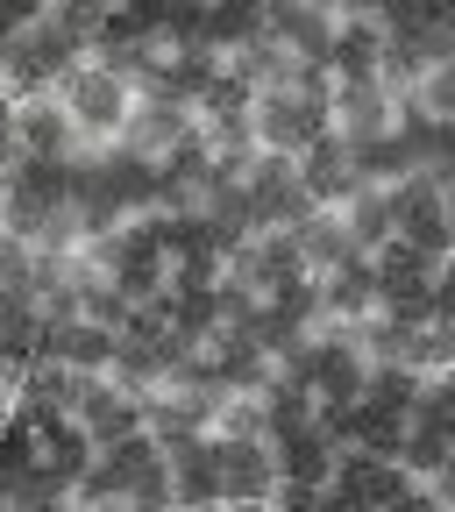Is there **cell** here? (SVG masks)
Returning <instances> with one entry per match:
<instances>
[{
  "instance_id": "6da1fadb",
  "label": "cell",
  "mask_w": 455,
  "mask_h": 512,
  "mask_svg": "<svg viewBox=\"0 0 455 512\" xmlns=\"http://www.w3.org/2000/svg\"><path fill=\"white\" fill-rule=\"evenodd\" d=\"M50 93H57L64 114H72V128H79V143H86V150H114L128 107H136V93H128L121 79H107L100 64H79V72H64Z\"/></svg>"
},
{
  "instance_id": "7a4b0ae2",
  "label": "cell",
  "mask_w": 455,
  "mask_h": 512,
  "mask_svg": "<svg viewBox=\"0 0 455 512\" xmlns=\"http://www.w3.org/2000/svg\"><path fill=\"white\" fill-rule=\"evenodd\" d=\"M249 128H256V150L264 157H306L320 136H328V100H313V93H256L249 107Z\"/></svg>"
},
{
  "instance_id": "3957f363",
  "label": "cell",
  "mask_w": 455,
  "mask_h": 512,
  "mask_svg": "<svg viewBox=\"0 0 455 512\" xmlns=\"http://www.w3.org/2000/svg\"><path fill=\"white\" fill-rule=\"evenodd\" d=\"M299 278H306V264H299V249H292L285 228H256L249 242H235V249L221 256V285H242V292H256V299H278V292L299 285Z\"/></svg>"
},
{
  "instance_id": "277c9868",
  "label": "cell",
  "mask_w": 455,
  "mask_h": 512,
  "mask_svg": "<svg viewBox=\"0 0 455 512\" xmlns=\"http://www.w3.org/2000/svg\"><path fill=\"white\" fill-rule=\"evenodd\" d=\"M328 128L349 143V150H370L399 128V93L384 79H335L328 93Z\"/></svg>"
},
{
  "instance_id": "5b68a950",
  "label": "cell",
  "mask_w": 455,
  "mask_h": 512,
  "mask_svg": "<svg viewBox=\"0 0 455 512\" xmlns=\"http://www.w3.org/2000/svg\"><path fill=\"white\" fill-rule=\"evenodd\" d=\"M370 278H377V313H413V320L434 313V256H420L406 242H384L370 256Z\"/></svg>"
},
{
  "instance_id": "8992f818",
  "label": "cell",
  "mask_w": 455,
  "mask_h": 512,
  "mask_svg": "<svg viewBox=\"0 0 455 512\" xmlns=\"http://www.w3.org/2000/svg\"><path fill=\"white\" fill-rule=\"evenodd\" d=\"M72 420L93 434V448H114L128 434H143V399H128L107 370H79L72 384Z\"/></svg>"
},
{
  "instance_id": "52a82bcc",
  "label": "cell",
  "mask_w": 455,
  "mask_h": 512,
  "mask_svg": "<svg viewBox=\"0 0 455 512\" xmlns=\"http://www.w3.org/2000/svg\"><path fill=\"white\" fill-rule=\"evenodd\" d=\"M392 242L434 256V264L455 249V242H448V192H441L434 178H406V185H392Z\"/></svg>"
},
{
  "instance_id": "ba28073f",
  "label": "cell",
  "mask_w": 455,
  "mask_h": 512,
  "mask_svg": "<svg viewBox=\"0 0 455 512\" xmlns=\"http://www.w3.org/2000/svg\"><path fill=\"white\" fill-rule=\"evenodd\" d=\"M242 192H249L256 228H285V235H292V228L313 214V200L299 192V157H264V150H256V164H249Z\"/></svg>"
},
{
  "instance_id": "9c48e42d",
  "label": "cell",
  "mask_w": 455,
  "mask_h": 512,
  "mask_svg": "<svg viewBox=\"0 0 455 512\" xmlns=\"http://www.w3.org/2000/svg\"><path fill=\"white\" fill-rule=\"evenodd\" d=\"M15 150H22L29 164H72V157H86V143H79L72 114L57 107V93L15 100Z\"/></svg>"
},
{
  "instance_id": "30bf717a",
  "label": "cell",
  "mask_w": 455,
  "mask_h": 512,
  "mask_svg": "<svg viewBox=\"0 0 455 512\" xmlns=\"http://www.w3.org/2000/svg\"><path fill=\"white\" fill-rule=\"evenodd\" d=\"M214 470H221V505H271V491L285 484L271 441H214Z\"/></svg>"
},
{
  "instance_id": "8fae6325",
  "label": "cell",
  "mask_w": 455,
  "mask_h": 512,
  "mask_svg": "<svg viewBox=\"0 0 455 512\" xmlns=\"http://www.w3.org/2000/svg\"><path fill=\"white\" fill-rule=\"evenodd\" d=\"M214 406H221V392H178V384H164L157 399H143V434L171 456V448L214 434Z\"/></svg>"
},
{
  "instance_id": "7c38bea8",
  "label": "cell",
  "mask_w": 455,
  "mask_h": 512,
  "mask_svg": "<svg viewBox=\"0 0 455 512\" xmlns=\"http://www.w3.org/2000/svg\"><path fill=\"white\" fill-rule=\"evenodd\" d=\"M192 107H178V100H150V93H136V107H128V121H121V143L114 150H128V157H150V164H164L185 136H192Z\"/></svg>"
},
{
  "instance_id": "4fadbf2b",
  "label": "cell",
  "mask_w": 455,
  "mask_h": 512,
  "mask_svg": "<svg viewBox=\"0 0 455 512\" xmlns=\"http://www.w3.org/2000/svg\"><path fill=\"white\" fill-rule=\"evenodd\" d=\"M356 185H363V171H356V150H349V143L335 136V128H328V136H320V143L299 157V192H306L313 207H328V214H335V207L349 200Z\"/></svg>"
},
{
  "instance_id": "5bb4252c",
  "label": "cell",
  "mask_w": 455,
  "mask_h": 512,
  "mask_svg": "<svg viewBox=\"0 0 455 512\" xmlns=\"http://www.w3.org/2000/svg\"><path fill=\"white\" fill-rule=\"evenodd\" d=\"M377 64H384L377 8H342L335 15V50H328V79H377Z\"/></svg>"
},
{
  "instance_id": "9a60e30c",
  "label": "cell",
  "mask_w": 455,
  "mask_h": 512,
  "mask_svg": "<svg viewBox=\"0 0 455 512\" xmlns=\"http://www.w3.org/2000/svg\"><path fill=\"white\" fill-rule=\"evenodd\" d=\"M264 29L299 57L328 72V50H335V8H306V0H285V8H264Z\"/></svg>"
},
{
  "instance_id": "2e32d148",
  "label": "cell",
  "mask_w": 455,
  "mask_h": 512,
  "mask_svg": "<svg viewBox=\"0 0 455 512\" xmlns=\"http://www.w3.org/2000/svg\"><path fill=\"white\" fill-rule=\"evenodd\" d=\"M292 249H299V264H306V278H328V271L356 264V242H349L342 214H328V207H313V214H306V221L292 228Z\"/></svg>"
},
{
  "instance_id": "e0dca14e",
  "label": "cell",
  "mask_w": 455,
  "mask_h": 512,
  "mask_svg": "<svg viewBox=\"0 0 455 512\" xmlns=\"http://www.w3.org/2000/svg\"><path fill=\"white\" fill-rule=\"evenodd\" d=\"M36 356H50L64 370H107L114 363V328H100V320H57V328H43Z\"/></svg>"
},
{
  "instance_id": "ac0fdd59",
  "label": "cell",
  "mask_w": 455,
  "mask_h": 512,
  "mask_svg": "<svg viewBox=\"0 0 455 512\" xmlns=\"http://www.w3.org/2000/svg\"><path fill=\"white\" fill-rule=\"evenodd\" d=\"M157 342H164V335H157ZM157 342H143V335H114V363H107V377L121 384L128 399H157V392H164L171 363H164Z\"/></svg>"
},
{
  "instance_id": "d6986e66",
  "label": "cell",
  "mask_w": 455,
  "mask_h": 512,
  "mask_svg": "<svg viewBox=\"0 0 455 512\" xmlns=\"http://www.w3.org/2000/svg\"><path fill=\"white\" fill-rule=\"evenodd\" d=\"M278 448V477L285 484H306V491H328L335 484V456H342V448L328 441V434H292V441H271Z\"/></svg>"
},
{
  "instance_id": "ffe728a7",
  "label": "cell",
  "mask_w": 455,
  "mask_h": 512,
  "mask_svg": "<svg viewBox=\"0 0 455 512\" xmlns=\"http://www.w3.org/2000/svg\"><path fill=\"white\" fill-rule=\"evenodd\" d=\"M335 214H342V228H349L356 256H377L384 242H392V192H384V185H356Z\"/></svg>"
},
{
  "instance_id": "44dd1931",
  "label": "cell",
  "mask_w": 455,
  "mask_h": 512,
  "mask_svg": "<svg viewBox=\"0 0 455 512\" xmlns=\"http://www.w3.org/2000/svg\"><path fill=\"white\" fill-rule=\"evenodd\" d=\"M36 434H43V470H50L57 484H72V491H79V477L100 463L93 434H86L79 420H57V427H36Z\"/></svg>"
},
{
  "instance_id": "7402d4cb",
  "label": "cell",
  "mask_w": 455,
  "mask_h": 512,
  "mask_svg": "<svg viewBox=\"0 0 455 512\" xmlns=\"http://www.w3.org/2000/svg\"><path fill=\"white\" fill-rule=\"evenodd\" d=\"M256 399H264V434H271V441L306 434V427H313V406H320V399L306 392V384H285V377H271Z\"/></svg>"
},
{
  "instance_id": "603a6c76",
  "label": "cell",
  "mask_w": 455,
  "mask_h": 512,
  "mask_svg": "<svg viewBox=\"0 0 455 512\" xmlns=\"http://www.w3.org/2000/svg\"><path fill=\"white\" fill-rule=\"evenodd\" d=\"M320 299H328V320H363L377 306V278H370V256H356V264L328 271L320 278Z\"/></svg>"
},
{
  "instance_id": "cb8c5ba5",
  "label": "cell",
  "mask_w": 455,
  "mask_h": 512,
  "mask_svg": "<svg viewBox=\"0 0 455 512\" xmlns=\"http://www.w3.org/2000/svg\"><path fill=\"white\" fill-rule=\"evenodd\" d=\"M214 441H271V434H264V399H256V392H221V406H214Z\"/></svg>"
},
{
  "instance_id": "d4e9b609",
  "label": "cell",
  "mask_w": 455,
  "mask_h": 512,
  "mask_svg": "<svg viewBox=\"0 0 455 512\" xmlns=\"http://www.w3.org/2000/svg\"><path fill=\"white\" fill-rule=\"evenodd\" d=\"M399 441H406V413L356 406V441H349V448H363V456H384V463H392V456H399Z\"/></svg>"
},
{
  "instance_id": "484cf974",
  "label": "cell",
  "mask_w": 455,
  "mask_h": 512,
  "mask_svg": "<svg viewBox=\"0 0 455 512\" xmlns=\"http://www.w3.org/2000/svg\"><path fill=\"white\" fill-rule=\"evenodd\" d=\"M420 370H370V384H363V406H384V413H413V399H420Z\"/></svg>"
},
{
  "instance_id": "4316f807",
  "label": "cell",
  "mask_w": 455,
  "mask_h": 512,
  "mask_svg": "<svg viewBox=\"0 0 455 512\" xmlns=\"http://www.w3.org/2000/svg\"><path fill=\"white\" fill-rule=\"evenodd\" d=\"M128 505H136V512H178V491H171V463L164 456L150 470L128 477Z\"/></svg>"
},
{
  "instance_id": "83f0119b",
  "label": "cell",
  "mask_w": 455,
  "mask_h": 512,
  "mask_svg": "<svg viewBox=\"0 0 455 512\" xmlns=\"http://www.w3.org/2000/svg\"><path fill=\"white\" fill-rule=\"evenodd\" d=\"M157 456H164V448H157L150 434H128V441H114V448H100V463L114 470V484H121V491H128V477H136V470H150Z\"/></svg>"
},
{
  "instance_id": "f1b7e54d",
  "label": "cell",
  "mask_w": 455,
  "mask_h": 512,
  "mask_svg": "<svg viewBox=\"0 0 455 512\" xmlns=\"http://www.w3.org/2000/svg\"><path fill=\"white\" fill-rule=\"evenodd\" d=\"M29 278H36V242L0 228V292H29Z\"/></svg>"
},
{
  "instance_id": "f546056e",
  "label": "cell",
  "mask_w": 455,
  "mask_h": 512,
  "mask_svg": "<svg viewBox=\"0 0 455 512\" xmlns=\"http://www.w3.org/2000/svg\"><path fill=\"white\" fill-rule=\"evenodd\" d=\"M406 100H420L434 121H455V57H448V64H434V72H427Z\"/></svg>"
},
{
  "instance_id": "4dcf8cb0",
  "label": "cell",
  "mask_w": 455,
  "mask_h": 512,
  "mask_svg": "<svg viewBox=\"0 0 455 512\" xmlns=\"http://www.w3.org/2000/svg\"><path fill=\"white\" fill-rule=\"evenodd\" d=\"M434 320H455V256L434 264Z\"/></svg>"
},
{
  "instance_id": "1f68e13d",
  "label": "cell",
  "mask_w": 455,
  "mask_h": 512,
  "mask_svg": "<svg viewBox=\"0 0 455 512\" xmlns=\"http://www.w3.org/2000/svg\"><path fill=\"white\" fill-rule=\"evenodd\" d=\"M384 512H441V505H434V491H427V484H406V491H399L392 505H384Z\"/></svg>"
},
{
  "instance_id": "d6a6232c",
  "label": "cell",
  "mask_w": 455,
  "mask_h": 512,
  "mask_svg": "<svg viewBox=\"0 0 455 512\" xmlns=\"http://www.w3.org/2000/svg\"><path fill=\"white\" fill-rule=\"evenodd\" d=\"M427 491H434V505H441V512H455V470H441Z\"/></svg>"
},
{
  "instance_id": "836d02e7",
  "label": "cell",
  "mask_w": 455,
  "mask_h": 512,
  "mask_svg": "<svg viewBox=\"0 0 455 512\" xmlns=\"http://www.w3.org/2000/svg\"><path fill=\"white\" fill-rule=\"evenodd\" d=\"M79 512H136L128 498H100V505H79Z\"/></svg>"
},
{
  "instance_id": "e575fe53",
  "label": "cell",
  "mask_w": 455,
  "mask_h": 512,
  "mask_svg": "<svg viewBox=\"0 0 455 512\" xmlns=\"http://www.w3.org/2000/svg\"><path fill=\"white\" fill-rule=\"evenodd\" d=\"M448 242H455V192H448ZM448 256H455V249H448Z\"/></svg>"
},
{
  "instance_id": "d590c367",
  "label": "cell",
  "mask_w": 455,
  "mask_h": 512,
  "mask_svg": "<svg viewBox=\"0 0 455 512\" xmlns=\"http://www.w3.org/2000/svg\"><path fill=\"white\" fill-rule=\"evenodd\" d=\"M8 420H15V406H8V399H0V434H8Z\"/></svg>"
},
{
  "instance_id": "8d00e7d4",
  "label": "cell",
  "mask_w": 455,
  "mask_h": 512,
  "mask_svg": "<svg viewBox=\"0 0 455 512\" xmlns=\"http://www.w3.org/2000/svg\"><path fill=\"white\" fill-rule=\"evenodd\" d=\"M434 384H441V392H448V399H455V370H448V377H434Z\"/></svg>"
},
{
  "instance_id": "74e56055",
  "label": "cell",
  "mask_w": 455,
  "mask_h": 512,
  "mask_svg": "<svg viewBox=\"0 0 455 512\" xmlns=\"http://www.w3.org/2000/svg\"><path fill=\"white\" fill-rule=\"evenodd\" d=\"M448 470H455V456H448Z\"/></svg>"
},
{
  "instance_id": "f35d334b",
  "label": "cell",
  "mask_w": 455,
  "mask_h": 512,
  "mask_svg": "<svg viewBox=\"0 0 455 512\" xmlns=\"http://www.w3.org/2000/svg\"><path fill=\"white\" fill-rule=\"evenodd\" d=\"M0 512H8V505H0Z\"/></svg>"
}]
</instances>
